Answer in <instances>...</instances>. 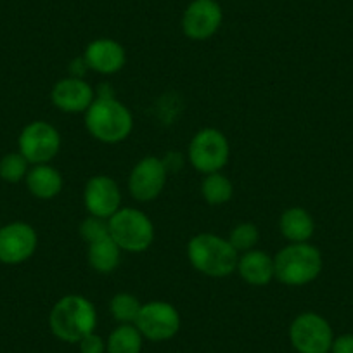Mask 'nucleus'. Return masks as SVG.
Here are the masks:
<instances>
[{
    "instance_id": "obj_1",
    "label": "nucleus",
    "mask_w": 353,
    "mask_h": 353,
    "mask_svg": "<svg viewBox=\"0 0 353 353\" xmlns=\"http://www.w3.org/2000/svg\"><path fill=\"white\" fill-rule=\"evenodd\" d=\"M97 325V312L90 300L80 294L63 296L49 314V327L57 339L78 343L94 332Z\"/></svg>"
},
{
    "instance_id": "obj_2",
    "label": "nucleus",
    "mask_w": 353,
    "mask_h": 353,
    "mask_svg": "<svg viewBox=\"0 0 353 353\" xmlns=\"http://www.w3.org/2000/svg\"><path fill=\"white\" fill-rule=\"evenodd\" d=\"M85 127L96 141L118 144L132 134L134 117L130 110L114 97H96L85 111Z\"/></svg>"
},
{
    "instance_id": "obj_3",
    "label": "nucleus",
    "mask_w": 353,
    "mask_h": 353,
    "mask_svg": "<svg viewBox=\"0 0 353 353\" xmlns=\"http://www.w3.org/2000/svg\"><path fill=\"white\" fill-rule=\"evenodd\" d=\"M188 258L198 272L213 279H223L237 269L239 253L223 237L203 232L189 241Z\"/></svg>"
},
{
    "instance_id": "obj_4",
    "label": "nucleus",
    "mask_w": 353,
    "mask_h": 353,
    "mask_svg": "<svg viewBox=\"0 0 353 353\" xmlns=\"http://www.w3.org/2000/svg\"><path fill=\"white\" fill-rule=\"evenodd\" d=\"M276 279L286 286H305L319 277L322 254L308 243H290L274 258Z\"/></svg>"
},
{
    "instance_id": "obj_5",
    "label": "nucleus",
    "mask_w": 353,
    "mask_h": 353,
    "mask_svg": "<svg viewBox=\"0 0 353 353\" xmlns=\"http://www.w3.org/2000/svg\"><path fill=\"white\" fill-rule=\"evenodd\" d=\"M110 236L121 251L142 253L154 241V225L144 212L135 208H120L110 220Z\"/></svg>"
},
{
    "instance_id": "obj_6",
    "label": "nucleus",
    "mask_w": 353,
    "mask_h": 353,
    "mask_svg": "<svg viewBox=\"0 0 353 353\" xmlns=\"http://www.w3.org/2000/svg\"><path fill=\"white\" fill-rule=\"evenodd\" d=\"M229 141L216 128H203L189 144V161L205 175L220 172L229 161Z\"/></svg>"
},
{
    "instance_id": "obj_7",
    "label": "nucleus",
    "mask_w": 353,
    "mask_h": 353,
    "mask_svg": "<svg viewBox=\"0 0 353 353\" xmlns=\"http://www.w3.org/2000/svg\"><path fill=\"white\" fill-rule=\"evenodd\" d=\"M290 339L298 353H329L334 338L331 325L324 317L314 312H305L291 322Z\"/></svg>"
},
{
    "instance_id": "obj_8",
    "label": "nucleus",
    "mask_w": 353,
    "mask_h": 353,
    "mask_svg": "<svg viewBox=\"0 0 353 353\" xmlns=\"http://www.w3.org/2000/svg\"><path fill=\"white\" fill-rule=\"evenodd\" d=\"M19 152L32 165H46L52 161L61 148V135L47 121H32L23 128L18 139Z\"/></svg>"
},
{
    "instance_id": "obj_9",
    "label": "nucleus",
    "mask_w": 353,
    "mask_h": 353,
    "mask_svg": "<svg viewBox=\"0 0 353 353\" xmlns=\"http://www.w3.org/2000/svg\"><path fill=\"white\" fill-rule=\"evenodd\" d=\"M135 327L149 341H166L181 329V315L166 301H149L142 305Z\"/></svg>"
},
{
    "instance_id": "obj_10",
    "label": "nucleus",
    "mask_w": 353,
    "mask_h": 353,
    "mask_svg": "<svg viewBox=\"0 0 353 353\" xmlns=\"http://www.w3.org/2000/svg\"><path fill=\"white\" fill-rule=\"evenodd\" d=\"M166 184V165L156 156L142 158L128 176V191L137 201H152L161 194Z\"/></svg>"
},
{
    "instance_id": "obj_11",
    "label": "nucleus",
    "mask_w": 353,
    "mask_h": 353,
    "mask_svg": "<svg viewBox=\"0 0 353 353\" xmlns=\"http://www.w3.org/2000/svg\"><path fill=\"white\" fill-rule=\"evenodd\" d=\"M39 237L35 229L25 222H12L0 229V263L19 265L37 251Z\"/></svg>"
},
{
    "instance_id": "obj_12",
    "label": "nucleus",
    "mask_w": 353,
    "mask_h": 353,
    "mask_svg": "<svg viewBox=\"0 0 353 353\" xmlns=\"http://www.w3.org/2000/svg\"><path fill=\"white\" fill-rule=\"evenodd\" d=\"M223 12L216 0H194L182 16V30L191 40H208L222 26Z\"/></svg>"
},
{
    "instance_id": "obj_13",
    "label": "nucleus",
    "mask_w": 353,
    "mask_h": 353,
    "mask_svg": "<svg viewBox=\"0 0 353 353\" xmlns=\"http://www.w3.org/2000/svg\"><path fill=\"white\" fill-rule=\"evenodd\" d=\"M83 201L90 215L110 220L121 208V191L111 176L96 175L85 185Z\"/></svg>"
},
{
    "instance_id": "obj_14",
    "label": "nucleus",
    "mask_w": 353,
    "mask_h": 353,
    "mask_svg": "<svg viewBox=\"0 0 353 353\" xmlns=\"http://www.w3.org/2000/svg\"><path fill=\"white\" fill-rule=\"evenodd\" d=\"M54 106L63 113H85L96 101L94 88L83 78L68 77L57 81L50 92Z\"/></svg>"
},
{
    "instance_id": "obj_15",
    "label": "nucleus",
    "mask_w": 353,
    "mask_h": 353,
    "mask_svg": "<svg viewBox=\"0 0 353 353\" xmlns=\"http://www.w3.org/2000/svg\"><path fill=\"white\" fill-rule=\"evenodd\" d=\"M83 59L88 70L101 74H114L121 71L127 61L123 46L113 39H97L88 43Z\"/></svg>"
},
{
    "instance_id": "obj_16",
    "label": "nucleus",
    "mask_w": 353,
    "mask_h": 353,
    "mask_svg": "<svg viewBox=\"0 0 353 353\" xmlns=\"http://www.w3.org/2000/svg\"><path fill=\"white\" fill-rule=\"evenodd\" d=\"M237 272L244 283L251 286H267L276 277L274 258L265 251H246L237 260Z\"/></svg>"
},
{
    "instance_id": "obj_17",
    "label": "nucleus",
    "mask_w": 353,
    "mask_h": 353,
    "mask_svg": "<svg viewBox=\"0 0 353 353\" xmlns=\"http://www.w3.org/2000/svg\"><path fill=\"white\" fill-rule=\"evenodd\" d=\"M28 191L39 199H52L63 191V176L54 166L35 165L26 173Z\"/></svg>"
},
{
    "instance_id": "obj_18",
    "label": "nucleus",
    "mask_w": 353,
    "mask_h": 353,
    "mask_svg": "<svg viewBox=\"0 0 353 353\" xmlns=\"http://www.w3.org/2000/svg\"><path fill=\"white\" fill-rule=\"evenodd\" d=\"M279 229L290 243H307L314 236L315 223L307 210L294 206L281 215Z\"/></svg>"
},
{
    "instance_id": "obj_19",
    "label": "nucleus",
    "mask_w": 353,
    "mask_h": 353,
    "mask_svg": "<svg viewBox=\"0 0 353 353\" xmlns=\"http://www.w3.org/2000/svg\"><path fill=\"white\" fill-rule=\"evenodd\" d=\"M88 265L99 274H111L118 269L121 261V250L111 236L104 239L96 241V243L88 244L87 251Z\"/></svg>"
},
{
    "instance_id": "obj_20",
    "label": "nucleus",
    "mask_w": 353,
    "mask_h": 353,
    "mask_svg": "<svg viewBox=\"0 0 353 353\" xmlns=\"http://www.w3.org/2000/svg\"><path fill=\"white\" fill-rule=\"evenodd\" d=\"M142 339L135 324H120L110 334L106 343L108 353H141L142 352Z\"/></svg>"
},
{
    "instance_id": "obj_21",
    "label": "nucleus",
    "mask_w": 353,
    "mask_h": 353,
    "mask_svg": "<svg viewBox=\"0 0 353 353\" xmlns=\"http://www.w3.org/2000/svg\"><path fill=\"white\" fill-rule=\"evenodd\" d=\"M201 194L208 205H225L227 201H230V198H232L234 194L232 182L220 172L208 173L201 184Z\"/></svg>"
},
{
    "instance_id": "obj_22",
    "label": "nucleus",
    "mask_w": 353,
    "mask_h": 353,
    "mask_svg": "<svg viewBox=\"0 0 353 353\" xmlns=\"http://www.w3.org/2000/svg\"><path fill=\"white\" fill-rule=\"evenodd\" d=\"M141 308L142 303L134 296V294L118 293L111 298V315H113L114 321H118L120 324H135L139 314H141Z\"/></svg>"
},
{
    "instance_id": "obj_23",
    "label": "nucleus",
    "mask_w": 353,
    "mask_h": 353,
    "mask_svg": "<svg viewBox=\"0 0 353 353\" xmlns=\"http://www.w3.org/2000/svg\"><path fill=\"white\" fill-rule=\"evenodd\" d=\"M28 165L25 156L21 152H9L0 159V179L9 184H16L26 179L28 173Z\"/></svg>"
},
{
    "instance_id": "obj_24",
    "label": "nucleus",
    "mask_w": 353,
    "mask_h": 353,
    "mask_svg": "<svg viewBox=\"0 0 353 353\" xmlns=\"http://www.w3.org/2000/svg\"><path fill=\"white\" fill-rule=\"evenodd\" d=\"M258 239H260V232H258L256 225L250 222L236 225L229 232V237H227V241L232 244L237 253H246V251L254 250Z\"/></svg>"
},
{
    "instance_id": "obj_25",
    "label": "nucleus",
    "mask_w": 353,
    "mask_h": 353,
    "mask_svg": "<svg viewBox=\"0 0 353 353\" xmlns=\"http://www.w3.org/2000/svg\"><path fill=\"white\" fill-rule=\"evenodd\" d=\"M78 232H80L81 239H83L85 243L90 244L110 236V225H108L106 219H99V216L88 215L87 219L80 223Z\"/></svg>"
},
{
    "instance_id": "obj_26",
    "label": "nucleus",
    "mask_w": 353,
    "mask_h": 353,
    "mask_svg": "<svg viewBox=\"0 0 353 353\" xmlns=\"http://www.w3.org/2000/svg\"><path fill=\"white\" fill-rule=\"evenodd\" d=\"M80 353H106V341L96 332H90L78 341Z\"/></svg>"
},
{
    "instance_id": "obj_27",
    "label": "nucleus",
    "mask_w": 353,
    "mask_h": 353,
    "mask_svg": "<svg viewBox=\"0 0 353 353\" xmlns=\"http://www.w3.org/2000/svg\"><path fill=\"white\" fill-rule=\"evenodd\" d=\"M332 353H353V334H343L332 339Z\"/></svg>"
}]
</instances>
